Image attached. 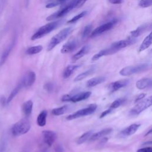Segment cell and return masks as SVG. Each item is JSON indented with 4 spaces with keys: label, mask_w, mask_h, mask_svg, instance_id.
Masks as SVG:
<instances>
[{
    "label": "cell",
    "mask_w": 152,
    "mask_h": 152,
    "mask_svg": "<svg viewBox=\"0 0 152 152\" xmlns=\"http://www.w3.org/2000/svg\"><path fill=\"white\" fill-rule=\"evenodd\" d=\"M72 30L73 28L71 27H69L67 28H65L61 30L60 31H59L50 39L47 47V50L50 51L56 45H59L60 43L63 42L71 33Z\"/></svg>",
    "instance_id": "cell-1"
},
{
    "label": "cell",
    "mask_w": 152,
    "mask_h": 152,
    "mask_svg": "<svg viewBox=\"0 0 152 152\" xmlns=\"http://www.w3.org/2000/svg\"><path fill=\"white\" fill-rule=\"evenodd\" d=\"M61 23V21H52L40 27L31 37V40H35L46 36V34L54 30Z\"/></svg>",
    "instance_id": "cell-2"
},
{
    "label": "cell",
    "mask_w": 152,
    "mask_h": 152,
    "mask_svg": "<svg viewBox=\"0 0 152 152\" xmlns=\"http://www.w3.org/2000/svg\"><path fill=\"white\" fill-rule=\"evenodd\" d=\"M31 128V125L27 119L24 118L13 125L11 132L14 136H20L26 134Z\"/></svg>",
    "instance_id": "cell-3"
},
{
    "label": "cell",
    "mask_w": 152,
    "mask_h": 152,
    "mask_svg": "<svg viewBox=\"0 0 152 152\" xmlns=\"http://www.w3.org/2000/svg\"><path fill=\"white\" fill-rule=\"evenodd\" d=\"M150 64L144 63L134 66H128L123 68L119 74L122 76H129L136 73H140L147 71L150 68Z\"/></svg>",
    "instance_id": "cell-4"
},
{
    "label": "cell",
    "mask_w": 152,
    "mask_h": 152,
    "mask_svg": "<svg viewBox=\"0 0 152 152\" xmlns=\"http://www.w3.org/2000/svg\"><path fill=\"white\" fill-rule=\"evenodd\" d=\"M77 1L78 0H72L68 4H67V5L65 6L64 7L59 10L56 12H55L52 14L51 15H50L49 16H48L46 20L47 21H50L62 17L63 16H64L65 15L68 14L70 11H71L75 7Z\"/></svg>",
    "instance_id": "cell-5"
},
{
    "label": "cell",
    "mask_w": 152,
    "mask_h": 152,
    "mask_svg": "<svg viewBox=\"0 0 152 152\" xmlns=\"http://www.w3.org/2000/svg\"><path fill=\"white\" fill-rule=\"evenodd\" d=\"M151 104H152L151 96H149L148 97L137 102V104L129 111V115L137 116L139 115L144 110L149 107L151 105Z\"/></svg>",
    "instance_id": "cell-6"
},
{
    "label": "cell",
    "mask_w": 152,
    "mask_h": 152,
    "mask_svg": "<svg viewBox=\"0 0 152 152\" xmlns=\"http://www.w3.org/2000/svg\"><path fill=\"white\" fill-rule=\"evenodd\" d=\"M97 105L95 103H93L88 106L87 107L83 108L77 110V112L69 115L66 117L67 120H72L74 119H77L80 117H83L84 116H87L93 113L97 109Z\"/></svg>",
    "instance_id": "cell-7"
},
{
    "label": "cell",
    "mask_w": 152,
    "mask_h": 152,
    "mask_svg": "<svg viewBox=\"0 0 152 152\" xmlns=\"http://www.w3.org/2000/svg\"><path fill=\"white\" fill-rule=\"evenodd\" d=\"M91 94V91H81L75 94H65L62 97L61 100L63 102H71L73 103L78 102L88 99Z\"/></svg>",
    "instance_id": "cell-8"
},
{
    "label": "cell",
    "mask_w": 152,
    "mask_h": 152,
    "mask_svg": "<svg viewBox=\"0 0 152 152\" xmlns=\"http://www.w3.org/2000/svg\"><path fill=\"white\" fill-rule=\"evenodd\" d=\"M118 20L116 19H113L109 22H107L104 24H103L102 25L96 27L94 30H93L90 34V37H96L101 34H102L104 32H106L109 30H110L114 25L117 23Z\"/></svg>",
    "instance_id": "cell-9"
},
{
    "label": "cell",
    "mask_w": 152,
    "mask_h": 152,
    "mask_svg": "<svg viewBox=\"0 0 152 152\" xmlns=\"http://www.w3.org/2000/svg\"><path fill=\"white\" fill-rule=\"evenodd\" d=\"M36 78V76L34 72L32 71H29L27 72L24 75L22 80H21L23 84V87L26 88L31 87L35 82Z\"/></svg>",
    "instance_id": "cell-10"
},
{
    "label": "cell",
    "mask_w": 152,
    "mask_h": 152,
    "mask_svg": "<svg viewBox=\"0 0 152 152\" xmlns=\"http://www.w3.org/2000/svg\"><path fill=\"white\" fill-rule=\"evenodd\" d=\"M135 42V40H134V39L131 37L129 39L115 42L113 43L110 46H111L116 52H118L123 48H125L127 46H130L131 45L133 44Z\"/></svg>",
    "instance_id": "cell-11"
},
{
    "label": "cell",
    "mask_w": 152,
    "mask_h": 152,
    "mask_svg": "<svg viewBox=\"0 0 152 152\" xmlns=\"http://www.w3.org/2000/svg\"><path fill=\"white\" fill-rule=\"evenodd\" d=\"M44 142L49 147H51L56 139V133L50 130H44L42 132Z\"/></svg>",
    "instance_id": "cell-12"
},
{
    "label": "cell",
    "mask_w": 152,
    "mask_h": 152,
    "mask_svg": "<svg viewBox=\"0 0 152 152\" xmlns=\"http://www.w3.org/2000/svg\"><path fill=\"white\" fill-rule=\"evenodd\" d=\"M129 83V81L128 80H121L111 83L108 86L107 88L110 93H113L123 87H126L127 85H128Z\"/></svg>",
    "instance_id": "cell-13"
},
{
    "label": "cell",
    "mask_w": 152,
    "mask_h": 152,
    "mask_svg": "<svg viewBox=\"0 0 152 152\" xmlns=\"http://www.w3.org/2000/svg\"><path fill=\"white\" fill-rule=\"evenodd\" d=\"M140 126V124H131L129 126L125 128V129H124L123 130H122L120 132L119 136L120 137H126L130 136L134 134V133H135V132L138 130Z\"/></svg>",
    "instance_id": "cell-14"
},
{
    "label": "cell",
    "mask_w": 152,
    "mask_h": 152,
    "mask_svg": "<svg viewBox=\"0 0 152 152\" xmlns=\"http://www.w3.org/2000/svg\"><path fill=\"white\" fill-rule=\"evenodd\" d=\"M151 24H144L142 25H141L138 27H137L135 30L131 31V37L135 39L136 37H139L142 34L145 33L146 31L151 29Z\"/></svg>",
    "instance_id": "cell-15"
},
{
    "label": "cell",
    "mask_w": 152,
    "mask_h": 152,
    "mask_svg": "<svg viewBox=\"0 0 152 152\" xmlns=\"http://www.w3.org/2000/svg\"><path fill=\"white\" fill-rule=\"evenodd\" d=\"M77 46V42L75 39H72L64 44L61 49L62 53H68L73 52Z\"/></svg>",
    "instance_id": "cell-16"
},
{
    "label": "cell",
    "mask_w": 152,
    "mask_h": 152,
    "mask_svg": "<svg viewBox=\"0 0 152 152\" xmlns=\"http://www.w3.org/2000/svg\"><path fill=\"white\" fill-rule=\"evenodd\" d=\"M116 53V51L113 49L112 47H109L107 48H106L104 49L101 50L100 51H99L97 53L95 54L91 58V61H96L97 60H98L99 59H100V58H102V56H107V55H112L113 53Z\"/></svg>",
    "instance_id": "cell-17"
},
{
    "label": "cell",
    "mask_w": 152,
    "mask_h": 152,
    "mask_svg": "<svg viewBox=\"0 0 152 152\" xmlns=\"http://www.w3.org/2000/svg\"><path fill=\"white\" fill-rule=\"evenodd\" d=\"M112 129L111 128H106L103 129L99 132L93 134L89 140L90 141H94L100 139L101 138L105 137L106 135L110 134L112 132Z\"/></svg>",
    "instance_id": "cell-18"
},
{
    "label": "cell",
    "mask_w": 152,
    "mask_h": 152,
    "mask_svg": "<svg viewBox=\"0 0 152 152\" xmlns=\"http://www.w3.org/2000/svg\"><path fill=\"white\" fill-rule=\"evenodd\" d=\"M15 39H14L12 41V42L8 45V46L7 48H6V49L4 50L2 55H1V57L0 58V65H3L5 62L6 61V60L7 59L11 50L12 49L14 45H15Z\"/></svg>",
    "instance_id": "cell-19"
},
{
    "label": "cell",
    "mask_w": 152,
    "mask_h": 152,
    "mask_svg": "<svg viewBox=\"0 0 152 152\" xmlns=\"http://www.w3.org/2000/svg\"><path fill=\"white\" fill-rule=\"evenodd\" d=\"M90 46L89 45H85L84 46L83 48H81V49H80L75 54H74L72 57V62H75L77 61H78V59H80V58H81L82 57H83L85 55H86L88 52L90 50Z\"/></svg>",
    "instance_id": "cell-20"
},
{
    "label": "cell",
    "mask_w": 152,
    "mask_h": 152,
    "mask_svg": "<svg viewBox=\"0 0 152 152\" xmlns=\"http://www.w3.org/2000/svg\"><path fill=\"white\" fill-rule=\"evenodd\" d=\"M151 85V80L150 78H143L136 82V87L140 90H143L150 87Z\"/></svg>",
    "instance_id": "cell-21"
},
{
    "label": "cell",
    "mask_w": 152,
    "mask_h": 152,
    "mask_svg": "<svg viewBox=\"0 0 152 152\" xmlns=\"http://www.w3.org/2000/svg\"><path fill=\"white\" fill-rule=\"evenodd\" d=\"M106 80V78L103 76H99L93 77L87 81L86 86L87 87H93L100 84Z\"/></svg>",
    "instance_id": "cell-22"
},
{
    "label": "cell",
    "mask_w": 152,
    "mask_h": 152,
    "mask_svg": "<svg viewBox=\"0 0 152 152\" xmlns=\"http://www.w3.org/2000/svg\"><path fill=\"white\" fill-rule=\"evenodd\" d=\"M151 43H152V34H151V33H149L148 35H147L145 37V38L142 41V43L141 44V45L139 47L138 52H142L144 50L150 47V46L151 45Z\"/></svg>",
    "instance_id": "cell-23"
},
{
    "label": "cell",
    "mask_w": 152,
    "mask_h": 152,
    "mask_svg": "<svg viewBox=\"0 0 152 152\" xmlns=\"http://www.w3.org/2000/svg\"><path fill=\"white\" fill-rule=\"evenodd\" d=\"M80 66V65H69L64 69L63 72V77L68 78Z\"/></svg>",
    "instance_id": "cell-24"
},
{
    "label": "cell",
    "mask_w": 152,
    "mask_h": 152,
    "mask_svg": "<svg viewBox=\"0 0 152 152\" xmlns=\"http://www.w3.org/2000/svg\"><path fill=\"white\" fill-rule=\"evenodd\" d=\"M33 103L30 100H27L23 103V107H22L23 112L26 116H28L31 115L32 109H33Z\"/></svg>",
    "instance_id": "cell-25"
},
{
    "label": "cell",
    "mask_w": 152,
    "mask_h": 152,
    "mask_svg": "<svg viewBox=\"0 0 152 152\" xmlns=\"http://www.w3.org/2000/svg\"><path fill=\"white\" fill-rule=\"evenodd\" d=\"M48 115V112L46 110H42L37 116V124L39 126H43L46 123V118Z\"/></svg>",
    "instance_id": "cell-26"
},
{
    "label": "cell",
    "mask_w": 152,
    "mask_h": 152,
    "mask_svg": "<svg viewBox=\"0 0 152 152\" xmlns=\"http://www.w3.org/2000/svg\"><path fill=\"white\" fill-rule=\"evenodd\" d=\"M23 87V84L21 81H20V82L17 84V86L14 88V90L11 92V93L10 94L9 96L8 97L7 99V104H8L9 103H10L12 100L15 97V96L18 94V93L20 91V90H21V88Z\"/></svg>",
    "instance_id": "cell-27"
},
{
    "label": "cell",
    "mask_w": 152,
    "mask_h": 152,
    "mask_svg": "<svg viewBox=\"0 0 152 152\" xmlns=\"http://www.w3.org/2000/svg\"><path fill=\"white\" fill-rule=\"evenodd\" d=\"M94 67H91L90 68H89L88 69L86 70V71L78 74L74 80V81L75 82H77V81H80L83 79H84L85 78L87 77L88 75H90L91 74H92L94 71Z\"/></svg>",
    "instance_id": "cell-28"
},
{
    "label": "cell",
    "mask_w": 152,
    "mask_h": 152,
    "mask_svg": "<svg viewBox=\"0 0 152 152\" xmlns=\"http://www.w3.org/2000/svg\"><path fill=\"white\" fill-rule=\"evenodd\" d=\"M69 109V106L68 105H64L57 108L52 109V113L55 116H59L65 113Z\"/></svg>",
    "instance_id": "cell-29"
},
{
    "label": "cell",
    "mask_w": 152,
    "mask_h": 152,
    "mask_svg": "<svg viewBox=\"0 0 152 152\" xmlns=\"http://www.w3.org/2000/svg\"><path fill=\"white\" fill-rule=\"evenodd\" d=\"M93 134V131H88L87 132H84L83 134H82L77 140V143L78 144H81L86 141H87L88 140L90 139L91 135Z\"/></svg>",
    "instance_id": "cell-30"
},
{
    "label": "cell",
    "mask_w": 152,
    "mask_h": 152,
    "mask_svg": "<svg viewBox=\"0 0 152 152\" xmlns=\"http://www.w3.org/2000/svg\"><path fill=\"white\" fill-rule=\"evenodd\" d=\"M43 49V47L41 45H37V46H34L28 48L26 50V53L27 55H32L34 54H37L39 52H40Z\"/></svg>",
    "instance_id": "cell-31"
},
{
    "label": "cell",
    "mask_w": 152,
    "mask_h": 152,
    "mask_svg": "<svg viewBox=\"0 0 152 152\" xmlns=\"http://www.w3.org/2000/svg\"><path fill=\"white\" fill-rule=\"evenodd\" d=\"M125 102V99L124 98H119L114 100L110 106V108L111 109H116L121 106L124 102Z\"/></svg>",
    "instance_id": "cell-32"
},
{
    "label": "cell",
    "mask_w": 152,
    "mask_h": 152,
    "mask_svg": "<svg viewBox=\"0 0 152 152\" xmlns=\"http://www.w3.org/2000/svg\"><path fill=\"white\" fill-rule=\"evenodd\" d=\"M87 11H84L83 12H81V13L77 14V15L74 16V17H72L71 19H70L69 20H68L67 21V23L68 24H72L74 23L75 22H77L78 20H79L80 19H81V18H83L86 14H87Z\"/></svg>",
    "instance_id": "cell-33"
},
{
    "label": "cell",
    "mask_w": 152,
    "mask_h": 152,
    "mask_svg": "<svg viewBox=\"0 0 152 152\" xmlns=\"http://www.w3.org/2000/svg\"><path fill=\"white\" fill-rule=\"evenodd\" d=\"M92 25L91 24H88L83 29V33H82V37L83 38H86L88 36L90 35V33L91 32L92 30Z\"/></svg>",
    "instance_id": "cell-34"
},
{
    "label": "cell",
    "mask_w": 152,
    "mask_h": 152,
    "mask_svg": "<svg viewBox=\"0 0 152 152\" xmlns=\"http://www.w3.org/2000/svg\"><path fill=\"white\" fill-rule=\"evenodd\" d=\"M66 0H55L52 2H50L49 4H48L46 5V8H53V7H55L58 5H60V4H63Z\"/></svg>",
    "instance_id": "cell-35"
},
{
    "label": "cell",
    "mask_w": 152,
    "mask_h": 152,
    "mask_svg": "<svg viewBox=\"0 0 152 152\" xmlns=\"http://www.w3.org/2000/svg\"><path fill=\"white\" fill-rule=\"evenodd\" d=\"M152 0H141L138 5L141 8H147L151 5Z\"/></svg>",
    "instance_id": "cell-36"
},
{
    "label": "cell",
    "mask_w": 152,
    "mask_h": 152,
    "mask_svg": "<svg viewBox=\"0 0 152 152\" xmlns=\"http://www.w3.org/2000/svg\"><path fill=\"white\" fill-rule=\"evenodd\" d=\"M44 89L48 93H51L54 89V85L53 83L48 82L44 85Z\"/></svg>",
    "instance_id": "cell-37"
},
{
    "label": "cell",
    "mask_w": 152,
    "mask_h": 152,
    "mask_svg": "<svg viewBox=\"0 0 152 152\" xmlns=\"http://www.w3.org/2000/svg\"><path fill=\"white\" fill-rule=\"evenodd\" d=\"M137 152H152V148L151 147H146L138 149Z\"/></svg>",
    "instance_id": "cell-38"
},
{
    "label": "cell",
    "mask_w": 152,
    "mask_h": 152,
    "mask_svg": "<svg viewBox=\"0 0 152 152\" xmlns=\"http://www.w3.org/2000/svg\"><path fill=\"white\" fill-rule=\"evenodd\" d=\"M112 112V109H111V108H109V109H107V110L103 111V112L101 113V115H100V118H104V116H106V115H107L108 114H109V113H111Z\"/></svg>",
    "instance_id": "cell-39"
},
{
    "label": "cell",
    "mask_w": 152,
    "mask_h": 152,
    "mask_svg": "<svg viewBox=\"0 0 152 152\" xmlns=\"http://www.w3.org/2000/svg\"><path fill=\"white\" fill-rule=\"evenodd\" d=\"M5 148V142L4 140H1L0 141V152H4Z\"/></svg>",
    "instance_id": "cell-40"
},
{
    "label": "cell",
    "mask_w": 152,
    "mask_h": 152,
    "mask_svg": "<svg viewBox=\"0 0 152 152\" xmlns=\"http://www.w3.org/2000/svg\"><path fill=\"white\" fill-rule=\"evenodd\" d=\"M145 94H144V93H141V94H140L139 96H137V97L136 99L135 100V103H137V102H138L144 99V97H145Z\"/></svg>",
    "instance_id": "cell-41"
},
{
    "label": "cell",
    "mask_w": 152,
    "mask_h": 152,
    "mask_svg": "<svg viewBox=\"0 0 152 152\" xmlns=\"http://www.w3.org/2000/svg\"><path fill=\"white\" fill-rule=\"evenodd\" d=\"M112 4H121L124 2V0H107Z\"/></svg>",
    "instance_id": "cell-42"
},
{
    "label": "cell",
    "mask_w": 152,
    "mask_h": 152,
    "mask_svg": "<svg viewBox=\"0 0 152 152\" xmlns=\"http://www.w3.org/2000/svg\"><path fill=\"white\" fill-rule=\"evenodd\" d=\"M87 0H78L77 2V4H76V6L75 7H81L83 4H84L86 1H87Z\"/></svg>",
    "instance_id": "cell-43"
},
{
    "label": "cell",
    "mask_w": 152,
    "mask_h": 152,
    "mask_svg": "<svg viewBox=\"0 0 152 152\" xmlns=\"http://www.w3.org/2000/svg\"><path fill=\"white\" fill-rule=\"evenodd\" d=\"M55 150L56 152H63L64 151V149H63L62 147L60 145H56L55 148Z\"/></svg>",
    "instance_id": "cell-44"
},
{
    "label": "cell",
    "mask_w": 152,
    "mask_h": 152,
    "mask_svg": "<svg viewBox=\"0 0 152 152\" xmlns=\"http://www.w3.org/2000/svg\"><path fill=\"white\" fill-rule=\"evenodd\" d=\"M1 103H2V105H4L5 104L7 103V100L3 97H1Z\"/></svg>",
    "instance_id": "cell-45"
},
{
    "label": "cell",
    "mask_w": 152,
    "mask_h": 152,
    "mask_svg": "<svg viewBox=\"0 0 152 152\" xmlns=\"http://www.w3.org/2000/svg\"><path fill=\"white\" fill-rule=\"evenodd\" d=\"M151 129H150L149 130V131H148V132H147V133L145 134V136L148 135V134H151Z\"/></svg>",
    "instance_id": "cell-46"
},
{
    "label": "cell",
    "mask_w": 152,
    "mask_h": 152,
    "mask_svg": "<svg viewBox=\"0 0 152 152\" xmlns=\"http://www.w3.org/2000/svg\"><path fill=\"white\" fill-rule=\"evenodd\" d=\"M49 1H50V0H49Z\"/></svg>",
    "instance_id": "cell-47"
},
{
    "label": "cell",
    "mask_w": 152,
    "mask_h": 152,
    "mask_svg": "<svg viewBox=\"0 0 152 152\" xmlns=\"http://www.w3.org/2000/svg\"><path fill=\"white\" fill-rule=\"evenodd\" d=\"M25 152H26V151H25Z\"/></svg>",
    "instance_id": "cell-48"
}]
</instances>
